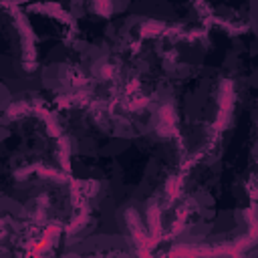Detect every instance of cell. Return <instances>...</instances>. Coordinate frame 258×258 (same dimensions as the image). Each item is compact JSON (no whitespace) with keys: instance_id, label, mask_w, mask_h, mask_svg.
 <instances>
[{"instance_id":"obj_1","label":"cell","mask_w":258,"mask_h":258,"mask_svg":"<svg viewBox=\"0 0 258 258\" xmlns=\"http://www.w3.org/2000/svg\"><path fill=\"white\" fill-rule=\"evenodd\" d=\"M81 200L60 252H149L163 234L185 157L145 101L73 103L50 111Z\"/></svg>"},{"instance_id":"obj_2","label":"cell","mask_w":258,"mask_h":258,"mask_svg":"<svg viewBox=\"0 0 258 258\" xmlns=\"http://www.w3.org/2000/svg\"><path fill=\"white\" fill-rule=\"evenodd\" d=\"M48 111L127 95L131 54L147 38L210 24L198 0H16Z\"/></svg>"},{"instance_id":"obj_3","label":"cell","mask_w":258,"mask_h":258,"mask_svg":"<svg viewBox=\"0 0 258 258\" xmlns=\"http://www.w3.org/2000/svg\"><path fill=\"white\" fill-rule=\"evenodd\" d=\"M125 97L149 103L177 135L185 163L191 161L256 99V28L210 20L198 32L143 40L131 54Z\"/></svg>"},{"instance_id":"obj_4","label":"cell","mask_w":258,"mask_h":258,"mask_svg":"<svg viewBox=\"0 0 258 258\" xmlns=\"http://www.w3.org/2000/svg\"><path fill=\"white\" fill-rule=\"evenodd\" d=\"M81 200L52 113L20 107L0 115V254L60 244Z\"/></svg>"},{"instance_id":"obj_5","label":"cell","mask_w":258,"mask_h":258,"mask_svg":"<svg viewBox=\"0 0 258 258\" xmlns=\"http://www.w3.org/2000/svg\"><path fill=\"white\" fill-rule=\"evenodd\" d=\"M20 107H44L28 28L12 2L0 0V115Z\"/></svg>"},{"instance_id":"obj_6","label":"cell","mask_w":258,"mask_h":258,"mask_svg":"<svg viewBox=\"0 0 258 258\" xmlns=\"http://www.w3.org/2000/svg\"><path fill=\"white\" fill-rule=\"evenodd\" d=\"M208 20L234 28L248 30L254 26V0H198Z\"/></svg>"},{"instance_id":"obj_7","label":"cell","mask_w":258,"mask_h":258,"mask_svg":"<svg viewBox=\"0 0 258 258\" xmlns=\"http://www.w3.org/2000/svg\"><path fill=\"white\" fill-rule=\"evenodd\" d=\"M2 2H12V4H14V2H16V0H2Z\"/></svg>"}]
</instances>
